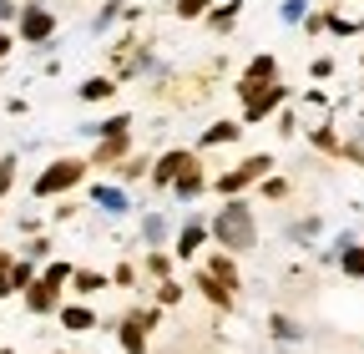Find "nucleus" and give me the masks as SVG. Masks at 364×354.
<instances>
[{
    "label": "nucleus",
    "instance_id": "39448f33",
    "mask_svg": "<svg viewBox=\"0 0 364 354\" xmlns=\"http://www.w3.org/2000/svg\"><path fill=\"white\" fill-rule=\"evenodd\" d=\"M122 349H127V354H147V324L136 319V314L122 324Z\"/></svg>",
    "mask_w": 364,
    "mask_h": 354
},
{
    "label": "nucleus",
    "instance_id": "20e7f679",
    "mask_svg": "<svg viewBox=\"0 0 364 354\" xmlns=\"http://www.w3.org/2000/svg\"><path fill=\"white\" fill-rule=\"evenodd\" d=\"M188 167H193V157H188V152H167V157L157 162V172H152V183H172V177H182Z\"/></svg>",
    "mask_w": 364,
    "mask_h": 354
},
{
    "label": "nucleus",
    "instance_id": "dca6fc26",
    "mask_svg": "<svg viewBox=\"0 0 364 354\" xmlns=\"http://www.w3.org/2000/svg\"><path fill=\"white\" fill-rule=\"evenodd\" d=\"M198 243H203V228H198V223H193V228H182V243H177L182 253L193 258V248H198Z\"/></svg>",
    "mask_w": 364,
    "mask_h": 354
},
{
    "label": "nucleus",
    "instance_id": "0eeeda50",
    "mask_svg": "<svg viewBox=\"0 0 364 354\" xmlns=\"http://www.w3.org/2000/svg\"><path fill=\"white\" fill-rule=\"evenodd\" d=\"M51 36V16L46 11H26V41H46Z\"/></svg>",
    "mask_w": 364,
    "mask_h": 354
},
{
    "label": "nucleus",
    "instance_id": "f3484780",
    "mask_svg": "<svg viewBox=\"0 0 364 354\" xmlns=\"http://www.w3.org/2000/svg\"><path fill=\"white\" fill-rule=\"evenodd\" d=\"M203 11H208V0H177V16H188V21L203 16Z\"/></svg>",
    "mask_w": 364,
    "mask_h": 354
},
{
    "label": "nucleus",
    "instance_id": "9d476101",
    "mask_svg": "<svg viewBox=\"0 0 364 354\" xmlns=\"http://www.w3.org/2000/svg\"><path fill=\"white\" fill-rule=\"evenodd\" d=\"M56 304V284H36L31 289V309H51Z\"/></svg>",
    "mask_w": 364,
    "mask_h": 354
},
{
    "label": "nucleus",
    "instance_id": "7ed1b4c3",
    "mask_svg": "<svg viewBox=\"0 0 364 354\" xmlns=\"http://www.w3.org/2000/svg\"><path fill=\"white\" fill-rule=\"evenodd\" d=\"M76 177H81V162H56V167L36 183V193H61V188H71V183H76Z\"/></svg>",
    "mask_w": 364,
    "mask_h": 354
},
{
    "label": "nucleus",
    "instance_id": "2eb2a0df",
    "mask_svg": "<svg viewBox=\"0 0 364 354\" xmlns=\"http://www.w3.org/2000/svg\"><path fill=\"white\" fill-rule=\"evenodd\" d=\"M228 137H238V122H223V127H213V132H208V147H218V142H228Z\"/></svg>",
    "mask_w": 364,
    "mask_h": 354
},
{
    "label": "nucleus",
    "instance_id": "ddd939ff",
    "mask_svg": "<svg viewBox=\"0 0 364 354\" xmlns=\"http://www.w3.org/2000/svg\"><path fill=\"white\" fill-rule=\"evenodd\" d=\"M213 279H218V284H238V274H233V258H213Z\"/></svg>",
    "mask_w": 364,
    "mask_h": 354
},
{
    "label": "nucleus",
    "instance_id": "f8f14e48",
    "mask_svg": "<svg viewBox=\"0 0 364 354\" xmlns=\"http://www.w3.org/2000/svg\"><path fill=\"white\" fill-rule=\"evenodd\" d=\"M198 188H203V177H198V167H188V172L177 177V193H182V198H193Z\"/></svg>",
    "mask_w": 364,
    "mask_h": 354
},
{
    "label": "nucleus",
    "instance_id": "423d86ee",
    "mask_svg": "<svg viewBox=\"0 0 364 354\" xmlns=\"http://www.w3.org/2000/svg\"><path fill=\"white\" fill-rule=\"evenodd\" d=\"M279 102H284V86H263V92H258V97L248 102V122H258V117H268V112H273V107H279Z\"/></svg>",
    "mask_w": 364,
    "mask_h": 354
},
{
    "label": "nucleus",
    "instance_id": "a211bd4d",
    "mask_svg": "<svg viewBox=\"0 0 364 354\" xmlns=\"http://www.w3.org/2000/svg\"><path fill=\"white\" fill-rule=\"evenodd\" d=\"M107 92H112V81H86V86H81V97H91V102L107 97Z\"/></svg>",
    "mask_w": 364,
    "mask_h": 354
},
{
    "label": "nucleus",
    "instance_id": "b1692460",
    "mask_svg": "<svg viewBox=\"0 0 364 354\" xmlns=\"http://www.w3.org/2000/svg\"><path fill=\"white\" fill-rule=\"evenodd\" d=\"M0 56H6V41H0Z\"/></svg>",
    "mask_w": 364,
    "mask_h": 354
},
{
    "label": "nucleus",
    "instance_id": "9b49d317",
    "mask_svg": "<svg viewBox=\"0 0 364 354\" xmlns=\"http://www.w3.org/2000/svg\"><path fill=\"white\" fill-rule=\"evenodd\" d=\"M97 203H102L107 213H122V208H127V198H122L117 188H97Z\"/></svg>",
    "mask_w": 364,
    "mask_h": 354
},
{
    "label": "nucleus",
    "instance_id": "1a4fd4ad",
    "mask_svg": "<svg viewBox=\"0 0 364 354\" xmlns=\"http://www.w3.org/2000/svg\"><path fill=\"white\" fill-rule=\"evenodd\" d=\"M61 324H66V329H91L97 319H91V309H66V314H61Z\"/></svg>",
    "mask_w": 364,
    "mask_h": 354
},
{
    "label": "nucleus",
    "instance_id": "f03ea898",
    "mask_svg": "<svg viewBox=\"0 0 364 354\" xmlns=\"http://www.w3.org/2000/svg\"><path fill=\"white\" fill-rule=\"evenodd\" d=\"M263 172H268V157H248V162H243L238 172H223V177H218V188H223L228 198H233L238 188H248L253 177H263Z\"/></svg>",
    "mask_w": 364,
    "mask_h": 354
},
{
    "label": "nucleus",
    "instance_id": "4468645a",
    "mask_svg": "<svg viewBox=\"0 0 364 354\" xmlns=\"http://www.w3.org/2000/svg\"><path fill=\"white\" fill-rule=\"evenodd\" d=\"M198 284H203V294H208L213 304H228V299H233V294H228V289H223V284H218L213 274H208V279H198Z\"/></svg>",
    "mask_w": 364,
    "mask_h": 354
},
{
    "label": "nucleus",
    "instance_id": "f257e3e1",
    "mask_svg": "<svg viewBox=\"0 0 364 354\" xmlns=\"http://www.w3.org/2000/svg\"><path fill=\"white\" fill-rule=\"evenodd\" d=\"M213 233H218V243H228V248H248V243L258 238V228H253V213H248V203H228V208L218 213Z\"/></svg>",
    "mask_w": 364,
    "mask_h": 354
},
{
    "label": "nucleus",
    "instance_id": "4be33fe9",
    "mask_svg": "<svg viewBox=\"0 0 364 354\" xmlns=\"http://www.w3.org/2000/svg\"><path fill=\"white\" fill-rule=\"evenodd\" d=\"M11 183V162H0V188H6Z\"/></svg>",
    "mask_w": 364,
    "mask_h": 354
},
{
    "label": "nucleus",
    "instance_id": "aec40b11",
    "mask_svg": "<svg viewBox=\"0 0 364 354\" xmlns=\"http://www.w3.org/2000/svg\"><path fill=\"white\" fill-rule=\"evenodd\" d=\"M273 334H279V339H299V329L289 319H273Z\"/></svg>",
    "mask_w": 364,
    "mask_h": 354
},
{
    "label": "nucleus",
    "instance_id": "412c9836",
    "mask_svg": "<svg viewBox=\"0 0 364 354\" xmlns=\"http://www.w3.org/2000/svg\"><path fill=\"white\" fill-rule=\"evenodd\" d=\"M112 157H122V137H112V142L102 147V162H112Z\"/></svg>",
    "mask_w": 364,
    "mask_h": 354
},
{
    "label": "nucleus",
    "instance_id": "6ab92c4d",
    "mask_svg": "<svg viewBox=\"0 0 364 354\" xmlns=\"http://www.w3.org/2000/svg\"><path fill=\"white\" fill-rule=\"evenodd\" d=\"M233 21H238V6H228V11H218V16H213V26H218V31H228Z\"/></svg>",
    "mask_w": 364,
    "mask_h": 354
},
{
    "label": "nucleus",
    "instance_id": "6e6552de",
    "mask_svg": "<svg viewBox=\"0 0 364 354\" xmlns=\"http://www.w3.org/2000/svg\"><path fill=\"white\" fill-rule=\"evenodd\" d=\"M344 274H349V279H364V248H359V243L344 248Z\"/></svg>",
    "mask_w": 364,
    "mask_h": 354
},
{
    "label": "nucleus",
    "instance_id": "5701e85b",
    "mask_svg": "<svg viewBox=\"0 0 364 354\" xmlns=\"http://www.w3.org/2000/svg\"><path fill=\"white\" fill-rule=\"evenodd\" d=\"M6 11H11V6H6V0H0V16H6Z\"/></svg>",
    "mask_w": 364,
    "mask_h": 354
}]
</instances>
